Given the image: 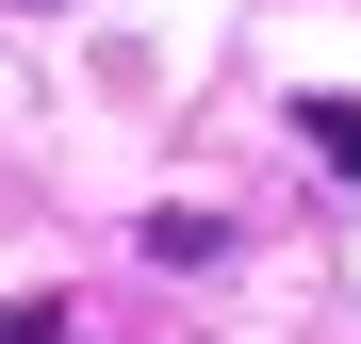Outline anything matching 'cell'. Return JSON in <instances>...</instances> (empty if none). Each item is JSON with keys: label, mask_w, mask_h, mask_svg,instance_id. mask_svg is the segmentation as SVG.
Here are the masks:
<instances>
[{"label": "cell", "mask_w": 361, "mask_h": 344, "mask_svg": "<svg viewBox=\"0 0 361 344\" xmlns=\"http://www.w3.org/2000/svg\"><path fill=\"white\" fill-rule=\"evenodd\" d=\"M295 148H312L329 181H361V98H295Z\"/></svg>", "instance_id": "1"}]
</instances>
